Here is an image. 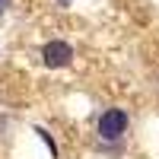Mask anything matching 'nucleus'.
<instances>
[{
    "mask_svg": "<svg viewBox=\"0 0 159 159\" xmlns=\"http://www.w3.org/2000/svg\"><path fill=\"white\" fill-rule=\"evenodd\" d=\"M35 134L42 137V143H45V147L51 150V156H57V143H54V137H51V134H48L45 127H35Z\"/></svg>",
    "mask_w": 159,
    "mask_h": 159,
    "instance_id": "7ed1b4c3",
    "label": "nucleus"
},
{
    "mask_svg": "<svg viewBox=\"0 0 159 159\" xmlns=\"http://www.w3.org/2000/svg\"><path fill=\"white\" fill-rule=\"evenodd\" d=\"M7 7H10V0H0V13H3V10H7Z\"/></svg>",
    "mask_w": 159,
    "mask_h": 159,
    "instance_id": "20e7f679",
    "label": "nucleus"
},
{
    "mask_svg": "<svg viewBox=\"0 0 159 159\" xmlns=\"http://www.w3.org/2000/svg\"><path fill=\"white\" fill-rule=\"evenodd\" d=\"M42 61H45V67H51V70L67 67V64L73 61V48L67 42H48L42 48Z\"/></svg>",
    "mask_w": 159,
    "mask_h": 159,
    "instance_id": "f03ea898",
    "label": "nucleus"
},
{
    "mask_svg": "<svg viewBox=\"0 0 159 159\" xmlns=\"http://www.w3.org/2000/svg\"><path fill=\"white\" fill-rule=\"evenodd\" d=\"M99 137L102 140H121L127 134V111L124 108H108V111H102L99 118Z\"/></svg>",
    "mask_w": 159,
    "mask_h": 159,
    "instance_id": "f257e3e1",
    "label": "nucleus"
},
{
    "mask_svg": "<svg viewBox=\"0 0 159 159\" xmlns=\"http://www.w3.org/2000/svg\"><path fill=\"white\" fill-rule=\"evenodd\" d=\"M57 3H61V7H70V0H57Z\"/></svg>",
    "mask_w": 159,
    "mask_h": 159,
    "instance_id": "39448f33",
    "label": "nucleus"
}]
</instances>
